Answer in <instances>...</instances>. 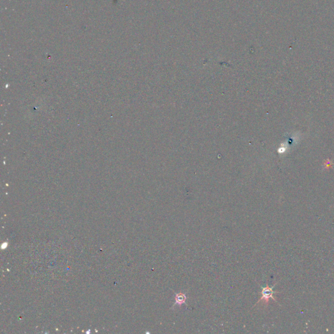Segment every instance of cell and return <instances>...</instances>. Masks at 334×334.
I'll use <instances>...</instances> for the list:
<instances>
[{"label": "cell", "instance_id": "obj_1", "mask_svg": "<svg viewBox=\"0 0 334 334\" xmlns=\"http://www.w3.org/2000/svg\"><path fill=\"white\" fill-rule=\"evenodd\" d=\"M277 285V283H275V284H274V285L272 287H270L268 284L267 283L266 284V287H262L261 286V298L258 300V301L256 302V303L253 305V308H254L256 305L259 304L261 301L263 302V304L265 305V306H268V304H269V300L270 299H272L273 300H274L276 303H277L279 304V302L277 301V300H275V298H274V295L275 294H278V293H281V292H277V291H274V288L275 287V285Z\"/></svg>", "mask_w": 334, "mask_h": 334}, {"label": "cell", "instance_id": "obj_2", "mask_svg": "<svg viewBox=\"0 0 334 334\" xmlns=\"http://www.w3.org/2000/svg\"><path fill=\"white\" fill-rule=\"evenodd\" d=\"M172 291L174 294V302L172 306L171 307V308H170V310H174V307L176 306L181 307V305L183 304H186V305L187 306V305L186 304V300H187V293L181 292H176L174 291H172Z\"/></svg>", "mask_w": 334, "mask_h": 334}]
</instances>
